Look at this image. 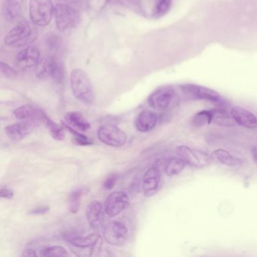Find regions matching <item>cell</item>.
I'll use <instances>...</instances> for the list:
<instances>
[{"label": "cell", "instance_id": "8", "mask_svg": "<svg viewBox=\"0 0 257 257\" xmlns=\"http://www.w3.org/2000/svg\"><path fill=\"white\" fill-rule=\"evenodd\" d=\"M37 74L39 77H50L54 82L61 84L64 78V67L58 58L49 57L39 66Z\"/></svg>", "mask_w": 257, "mask_h": 257}, {"label": "cell", "instance_id": "5", "mask_svg": "<svg viewBox=\"0 0 257 257\" xmlns=\"http://www.w3.org/2000/svg\"><path fill=\"white\" fill-rule=\"evenodd\" d=\"M55 23L60 31L75 28L79 24V13L76 9L65 4H58L55 7Z\"/></svg>", "mask_w": 257, "mask_h": 257}, {"label": "cell", "instance_id": "26", "mask_svg": "<svg viewBox=\"0 0 257 257\" xmlns=\"http://www.w3.org/2000/svg\"><path fill=\"white\" fill-rule=\"evenodd\" d=\"M212 122L211 110H203L197 112L192 117V124L197 127H203L205 124H210Z\"/></svg>", "mask_w": 257, "mask_h": 257}, {"label": "cell", "instance_id": "22", "mask_svg": "<svg viewBox=\"0 0 257 257\" xmlns=\"http://www.w3.org/2000/svg\"><path fill=\"white\" fill-rule=\"evenodd\" d=\"M66 122L79 132H86L91 128V124L79 112H70L66 114Z\"/></svg>", "mask_w": 257, "mask_h": 257}, {"label": "cell", "instance_id": "20", "mask_svg": "<svg viewBox=\"0 0 257 257\" xmlns=\"http://www.w3.org/2000/svg\"><path fill=\"white\" fill-rule=\"evenodd\" d=\"M23 7V0H4L3 15L8 22H13L20 16Z\"/></svg>", "mask_w": 257, "mask_h": 257}, {"label": "cell", "instance_id": "25", "mask_svg": "<svg viewBox=\"0 0 257 257\" xmlns=\"http://www.w3.org/2000/svg\"><path fill=\"white\" fill-rule=\"evenodd\" d=\"M43 122L46 124L48 128L50 131L51 135H52L54 139L59 141L64 140V138H65V133H64V130L63 129V127L58 125L55 121H52L47 115L45 118Z\"/></svg>", "mask_w": 257, "mask_h": 257}, {"label": "cell", "instance_id": "16", "mask_svg": "<svg viewBox=\"0 0 257 257\" xmlns=\"http://www.w3.org/2000/svg\"><path fill=\"white\" fill-rule=\"evenodd\" d=\"M86 217L90 226L93 229L100 230L103 225L104 214L103 206L98 201H93L86 208Z\"/></svg>", "mask_w": 257, "mask_h": 257}, {"label": "cell", "instance_id": "33", "mask_svg": "<svg viewBox=\"0 0 257 257\" xmlns=\"http://www.w3.org/2000/svg\"><path fill=\"white\" fill-rule=\"evenodd\" d=\"M14 192L8 187H2L0 189V196L3 198H7V199H12L14 197Z\"/></svg>", "mask_w": 257, "mask_h": 257}, {"label": "cell", "instance_id": "28", "mask_svg": "<svg viewBox=\"0 0 257 257\" xmlns=\"http://www.w3.org/2000/svg\"><path fill=\"white\" fill-rule=\"evenodd\" d=\"M40 255L43 256H68L69 254L63 246H52L43 249Z\"/></svg>", "mask_w": 257, "mask_h": 257}, {"label": "cell", "instance_id": "31", "mask_svg": "<svg viewBox=\"0 0 257 257\" xmlns=\"http://www.w3.org/2000/svg\"><path fill=\"white\" fill-rule=\"evenodd\" d=\"M1 72L6 77L12 78L14 77L16 75V72L8 64L4 63V61L1 62Z\"/></svg>", "mask_w": 257, "mask_h": 257}, {"label": "cell", "instance_id": "35", "mask_svg": "<svg viewBox=\"0 0 257 257\" xmlns=\"http://www.w3.org/2000/svg\"><path fill=\"white\" fill-rule=\"evenodd\" d=\"M250 154L254 163L257 166V146H253V147H251Z\"/></svg>", "mask_w": 257, "mask_h": 257}, {"label": "cell", "instance_id": "29", "mask_svg": "<svg viewBox=\"0 0 257 257\" xmlns=\"http://www.w3.org/2000/svg\"><path fill=\"white\" fill-rule=\"evenodd\" d=\"M171 0H158L154 10L156 16H162L166 14L171 8Z\"/></svg>", "mask_w": 257, "mask_h": 257}, {"label": "cell", "instance_id": "15", "mask_svg": "<svg viewBox=\"0 0 257 257\" xmlns=\"http://www.w3.org/2000/svg\"><path fill=\"white\" fill-rule=\"evenodd\" d=\"M231 115L236 124L248 129L257 127V117L252 112L240 106L231 109Z\"/></svg>", "mask_w": 257, "mask_h": 257}, {"label": "cell", "instance_id": "2", "mask_svg": "<svg viewBox=\"0 0 257 257\" xmlns=\"http://www.w3.org/2000/svg\"><path fill=\"white\" fill-rule=\"evenodd\" d=\"M37 38L35 27L23 19L10 30L4 38L6 45L13 47H21L32 43Z\"/></svg>", "mask_w": 257, "mask_h": 257}, {"label": "cell", "instance_id": "36", "mask_svg": "<svg viewBox=\"0 0 257 257\" xmlns=\"http://www.w3.org/2000/svg\"><path fill=\"white\" fill-rule=\"evenodd\" d=\"M22 256H37V253L32 249H27L22 253Z\"/></svg>", "mask_w": 257, "mask_h": 257}, {"label": "cell", "instance_id": "10", "mask_svg": "<svg viewBox=\"0 0 257 257\" xmlns=\"http://www.w3.org/2000/svg\"><path fill=\"white\" fill-rule=\"evenodd\" d=\"M181 90L188 97L193 100H207L212 103H223L224 100L220 94L213 90L197 85H182Z\"/></svg>", "mask_w": 257, "mask_h": 257}, {"label": "cell", "instance_id": "6", "mask_svg": "<svg viewBox=\"0 0 257 257\" xmlns=\"http://www.w3.org/2000/svg\"><path fill=\"white\" fill-rule=\"evenodd\" d=\"M97 138L100 142L112 147H123L127 140L125 132L114 124H105L99 127Z\"/></svg>", "mask_w": 257, "mask_h": 257}, {"label": "cell", "instance_id": "24", "mask_svg": "<svg viewBox=\"0 0 257 257\" xmlns=\"http://www.w3.org/2000/svg\"><path fill=\"white\" fill-rule=\"evenodd\" d=\"M184 163L180 158H171L167 161L165 165V172L169 177L178 175L185 168Z\"/></svg>", "mask_w": 257, "mask_h": 257}, {"label": "cell", "instance_id": "27", "mask_svg": "<svg viewBox=\"0 0 257 257\" xmlns=\"http://www.w3.org/2000/svg\"><path fill=\"white\" fill-rule=\"evenodd\" d=\"M84 193V189H77L72 192L69 200V211L72 213H77L80 207L81 199Z\"/></svg>", "mask_w": 257, "mask_h": 257}, {"label": "cell", "instance_id": "17", "mask_svg": "<svg viewBox=\"0 0 257 257\" xmlns=\"http://www.w3.org/2000/svg\"><path fill=\"white\" fill-rule=\"evenodd\" d=\"M157 121V114L153 111H143L135 121V127L139 132L147 133L156 127Z\"/></svg>", "mask_w": 257, "mask_h": 257}, {"label": "cell", "instance_id": "9", "mask_svg": "<svg viewBox=\"0 0 257 257\" xmlns=\"http://www.w3.org/2000/svg\"><path fill=\"white\" fill-rule=\"evenodd\" d=\"M175 95V90L171 85L161 87L153 91L147 99V103L155 110L163 111L166 109L172 102Z\"/></svg>", "mask_w": 257, "mask_h": 257}, {"label": "cell", "instance_id": "19", "mask_svg": "<svg viewBox=\"0 0 257 257\" xmlns=\"http://www.w3.org/2000/svg\"><path fill=\"white\" fill-rule=\"evenodd\" d=\"M101 237L98 234H88L82 237H73L70 239V244L79 249H91L94 251L97 247Z\"/></svg>", "mask_w": 257, "mask_h": 257}, {"label": "cell", "instance_id": "30", "mask_svg": "<svg viewBox=\"0 0 257 257\" xmlns=\"http://www.w3.org/2000/svg\"><path fill=\"white\" fill-rule=\"evenodd\" d=\"M64 124L66 128L68 129L69 132H70L72 135H73L75 138V141H76V142L78 144L82 146L90 145V144H91V143L88 141V138L85 136V135H82L80 132H79V131L75 130L73 127L67 125L66 123H64Z\"/></svg>", "mask_w": 257, "mask_h": 257}, {"label": "cell", "instance_id": "14", "mask_svg": "<svg viewBox=\"0 0 257 257\" xmlns=\"http://www.w3.org/2000/svg\"><path fill=\"white\" fill-rule=\"evenodd\" d=\"M40 52L35 46H28L21 51L16 57V65L21 69L32 68L38 64L40 61Z\"/></svg>", "mask_w": 257, "mask_h": 257}, {"label": "cell", "instance_id": "13", "mask_svg": "<svg viewBox=\"0 0 257 257\" xmlns=\"http://www.w3.org/2000/svg\"><path fill=\"white\" fill-rule=\"evenodd\" d=\"M162 174L157 167H153L147 170L143 178V191L146 197L156 195L160 188Z\"/></svg>", "mask_w": 257, "mask_h": 257}, {"label": "cell", "instance_id": "34", "mask_svg": "<svg viewBox=\"0 0 257 257\" xmlns=\"http://www.w3.org/2000/svg\"><path fill=\"white\" fill-rule=\"evenodd\" d=\"M50 208L48 206H43V207H37V208L33 209L30 213L32 215H42L45 214V213H47V212L49 211Z\"/></svg>", "mask_w": 257, "mask_h": 257}, {"label": "cell", "instance_id": "4", "mask_svg": "<svg viewBox=\"0 0 257 257\" xmlns=\"http://www.w3.org/2000/svg\"><path fill=\"white\" fill-rule=\"evenodd\" d=\"M175 153L186 165L195 168H204L211 162L212 157L207 153L200 150H195L187 146H178Z\"/></svg>", "mask_w": 257, "mask_h": 257}, {"label": "cell", "instance_id": "23", "mask_svg": "<svg viewBox=\"0 0 257 257\" xmlns=\"http://www.w3.org/2000/svg\"><path fill=\"white\" fill-rule=\"evenodd\" d=\"M212 113V122L223 127H232L236 124L231 116V112L224 109H210Z\"/></svg>", "mask_w": 257, "mask_h": 257}, {"label": "cell", "instance_id": "11", "mask_svg": "<svg viewBox=\"0 0 257 257\" xmlns=\"http://www.w3.org/2000/svg\"><path fill=\"white\" fill-rule=\"evenodd\" d=\"M130 204L128 195L124 192H112L106 198L105 213L109 217H115L127 208Z\"/></svg>", "mask_w": 257, "mask_h": 257}, {"label": "cell", "instance_id": "3", "mask_svg": "<svg viewBox=\"0 0 257 257\" xmlns=\"http://www.w3.org/2000/svg\"><path fill=\"white\" fill-rule=\"evenodd\" d=\"M29 13L31 22L34 25L46 27L52 22L55 14V7L52 0H31Z\"/></svg>", "mask_w": 257, "mask_h": 257}, {"label": "cell", "instance_id": "32", "mask_svg": "<svg viewBox=\"0 0 257 257\" xmlns=\"http://www.w3.org/2000/svg\"><path fill=\"white\" fill-rule=\"evenodd\" d=\"M116 180V175H111L110 177H108V178L105 180L104 183H103V187H104V189H107V190L112 189V188L115 186Z\"/></svg>", "mask_w": 257, "mask_h": 257}, {"label": "cell", "instance_id": "1", "mask_svg": "<svg viewBox=\"0 0 257 257\" xmlns=\"http://www.w3.org/2000/svg\"><path fill=\"white\" fill-rule=\"evenodd\" d=\"M70 85L74 97L79 101L91 104L94 101V93L91 79L84 70L75 69L70 74Z\"/></svg>", "mask_w": 257, "mask_h": 257}, {"label": "cell", "instance_id": "18", "mask_svg": "<svg viewBox=\"0 0 257 257\" xmlns=\"http://www.w3.org/2000/svg\"><path fill=\"white\" fill-rule=\"evenodd\" d=\"M14 115L20 120H36L43 122L46 117V113L42 109L31 105H25L15 109Z\"/></svg>", "mask_w": 257, "mask_h": 257}, {"label": "cell", "instance_id": "21", "mask_svg": "<svg viewBox=\"0 0 257 257\" xmlns=\"http://www.w3.org/2000/svg\"><path fill=\"white\" fill-rule=\"evenodd\" d=\"M212 159L218 163L228 167L240 166L243 164L242 159L232 156L229 152L224 149H217L214 150L211 155Z\"/></svg>", "mask_w": 257, "mask_h": 257}, {"label": "cell", "instance_id": "7", "mask_svg": "<svg viewBox=\"0 0 257 257\" xmlns=\"http://www.w3.org/2000/svg\"><path fill=\"white\" fill-rule=\"evenodd\" d=\"M103 238L112 246H122L128 238V229L123 222L112 221L103 229Z\"/></svg>", "mask_w": 257, "mask_h": 257}, {"label": "cell", "instance_id": "12", "mask_svg": "<svg viewBox=\"0 0 257 257\" xmlns=\"http://www.w3.org/2000/svg\"><path fill=\"white\" fill-rule=\"evenodd\" d=\"M40 121L36 120H23L21 122L7 126L5 128L6 134L11 141H22L29 135L37 127Z\"/></svg>", "mask_w": 257, "mask_h": 257}]
</instances>
